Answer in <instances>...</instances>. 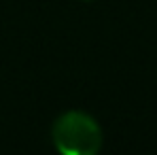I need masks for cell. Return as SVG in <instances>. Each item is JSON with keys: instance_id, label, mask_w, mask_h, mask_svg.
<instances>
[{"instance_id": "6da1fadb", "label": "cell", "mask_w": 157, "mask_h": 155, "mask_svg": "<svg viewBox=\"0 0 157 155\" xmlns=\"http://www.w3.org/2000/svg\"><path fill=\"white\" fill-rule=\"evenodd\" d=\"M51 138L64 155H96L104 140L98 121L83 110L62 113L53 123Z\"/></svg>"}]
</instances>
